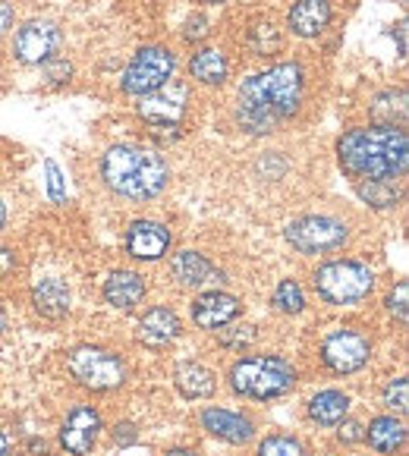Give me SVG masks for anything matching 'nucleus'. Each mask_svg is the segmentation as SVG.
<instances>
[{"instance_id":"f257e3e1","label":"nucleus","mask_w":409,"mask_h":456,"mask_svg":"<svg viewBox=\"0 0 409 456\" xmlns=\"http://www.w3.org/2000/svg\"><path fill=\"white\" fill-rule=\"evenodd\" d=\"M302 92H306V76L299 63H277L240 86L236 120L249 133H271L277 123L299 110Z\"/></svg>"},{"instance_id":"f03ea898","label":"nucleus","mask_w":409,"mask_h":456,"mask_svg":"<svg viewBox=\"0 0 409 456\" xmlns=\"http://www.w3.org/2000/svg\"><path fill=\"white\" fill-rule=\"evenodd\" d=\"M337 161L353 180H397L406 174L409 139L394 123L349 129L337 142Z\"/></svg>"},{"instance_id":"7ed1b4c3","label":"nucleus","mask_w":409,"mask_h":456,"mask_svg":"<svg viewBox=\"0 0 409 456\" xmlns=\"http://www.w3.org/2000/svg\"><path fill=\"white\" fill-rule=\"evenodd\" d=\"M101 176L117 195L145 201L168 189L170 167L158 151H148L139 145H114L101 158Z\"/></svg>"},{"instance_id":"20e7f679","label":"nucleus","mask_w":409,"mask_h":456,"mask_svg":"<svg viewBox=\"0 0 409 456\" xmlns=\"http://www.w3.org/2000/svg\"><path fill=\"white\" fill-rule=\"evenodd\" d=\"M296 369L281 356H246L230 369L233 394L249 400H274L296 387Z\"/></svg>"},{"instance_id":"39448f33","label":"nucleus","mask_w":409,"mask_h":456,"mask_svg":"<svg viewBox=\"0 0 409 456\" xmlns=\"http://www.w3.org/2000/svg\"><path fill=\"white\" fill-rule=\"evenodd\" d=\"M315 289L322 299L334 302V305H353L375 289V271L353 258L328 262L315 271Z\"/></svg>"},{"instance_id":"423d86ee","label":"nucleus","mask_w":409,"mask_h":456,"mask_svg":"<svg viewBox=\"0 0 409 456\" xmlns=\"http://www.w3.org/2000/svg\"><path fill=\"white\" fill-rule=\"evenodd\" d=\"M174 69H176V57L170 47L161 45H148L142 51H135V57L127 63L123 69V92L127 94H151L158 88H164L170 79H174Z\"/></svg>"},{"instance_id":"0eeeda50","label":"nucleus","mask_w":409,"mask_h":456,"mask_svg":"<svg viewBox=\"0 0 409 456\" xmlns=\"http://www.w3.org/2000/svg\"><path fill=\"white\" fill-rule=\"evenodd\" d=\"M67 369L88 390H117L127 381L123 359L101 346H76L67 359Z\"/></svg>"},{"instance_id":"6e6552de","label":"nucleus","mask_w":409,"mask_h":456,"mask_svg":"<svg viewBox=\"0 0 409 456\" xmlns=\"http://www.w3.org/2000/svg\"><path fill=\"white\" fill-rule=\"evenodd\" d=\"M349 240V227L331 215H306L287 227V242L302 256L337 252Z\"/></svg>"},{"instance_id":"1a4fd4ad","label":"nucleus","mask_w":409,"mask_h":456,"mask_svg":"<svg viewBox=\"0 0 409 456\" xmlns=\"http://www.w3.org/2000/svg\"><path fill=\"white\" fill-rule=\"evenodd\" d=\"M369 359H372V340L356 328L334 330L322 343V362L334 375H353V371L365 369Z\"/></svg>"},{"instance_id":"9d476101","label":"nucleus","mask_w":409,"mask_h":456,"mask_svg":"<svg viewBox=\"0 0 409 456\" xmlns=\"http://www.w3.org/2000/svg\"><path fill=\"white\" fill-rule=\"evenodd\" d=\"M61 47V28L47 20H29L13 38V54L22 63H47Z\"/></svg>"},{"instance_id":"9b49d317","label":"nucleus","mask_w":409,"mask_h":456,"mask_svg":"<svg viewBox=\"0 0 409 456\" xmlns=\"http://www.w3.org/2000/svg\"><path fill=\"white\" fill-rule=\"evenodd\" d=\"M98 435H101V416L94 406H73L67 412L61 425V447L67 450L70 456H88L98 444Z\"/></svg>"},{"instance_id":"f8f14e48","label":"nucleus","mask_w":409,"mask_h":456,"mask_svg":"<svg viewBox=\"0 0 409 456\" xmlns=\"http://www.w3.org/2000/svg\"><path fill=\"white\" fill-rule=\"evenodd\" d=\"M139 114L145 117L151 126H180L183 114H186V86L174 82L164 86L151 94L139 98Z\"/></svg>"},{"instance_id":"ddd939ff","label":"nucleus","mask_w":409,"mask_h":456,"mask_svg":"<svg viewBox=\"0 0 409 456\" xmlns=\"http://www.w3.org/2000/svg\"><path fill=\"white\" fill-rule=\"evenodd\" d=\"M170 230L158 221H133L127 230V252L139 262H158L168 256L170 248Z\"/></svg>"},{"instance_id":"4468645a","label":"nucleus","mask_w":409,"mask_h":456,"mask_svg":"<svg viewBox=\"0 0 409 456\" xmlns=\"http://www.w3.org/2000/svg\"><path fill=\"white\" fill-rule=\"evenodd\" d=\"M240 315H242V302L230 293H217V289L201 293L199 299L192 302V322L205 330L224 328V324L236 322Z\"/></svg>"},{"instance_id":"2eb2a0df","label":"nucleus","mask_w":409,"mask_h":456,"mask_svg":"<svg viewBox=\"0 0 409 456\" xmlns=\"http://www.w3.org/2000/svg\"><path fill=\"white\" fill-rule=\"evenodd\" d=\"M201 428L215 435L217 441H227V444H246L252 441L255 435V422L242 412L233 410H224V406H209V410H201Z\"/></svg>"},{"instance_id":"dca6fc26","label":"nucleus","mask_w":409,"mask_h":456,"mask_svg":"<svg viewBox=\"0 0 409 456\" xmlns=\"http://www.w3.org/2000/svg\"><path fill=\"white\" fill-rule=\"evenodd\" d=\"M180 334H183L180 315H176L174 309H168V305H155V309H148L145 315H142L139 328H135L139 343H145V346H151V349L168 346V343H174Z\"/></svg>"},{"instance_id":"f3484780","label":"nucleus","mask_w":409,"mask_h":456,"mask_svg":"<svg viewBox=\"0 0 409 456\" xmlns=\"http://www.w3.org/2000/svg\"><path fill=\"white\" fill-rule=\"evenodd\" d=\"M145 277L135 271H114L104 281V302L120 312H133L142 299H145Z\"/></svg>"},{"instance_id":"a211bd4d","label":"nucleus","mask_w":409,"mask_h":456,"mask_svg":"<svg viewBox=\"0 0 409 456\" xmlns=\"http://www.w3.org/2000/svg\"><path fill=\"white\" fill-rule=\"evenodd\" d=\"M331 22V4L328 0H299L287 16V26L299 38H315L328 28Z\"/></svg>"},{"instance_id":"6ab92c4d","label":"nucleus","mask_w":409,"mask_h":456,"mask_svg":"<svg viewBox=\"0 0 409 456\" xmlns=\"http://www.w3.org/2000/svg\"><path fill=\"white\" fill-rule=\"evenodd\" d=\"M32 305L41 318L57 322V318H63L70 312V287L63 281H57V277H47L32 289Z\"/></svg>"},{"instance_id":"aec40b11","label":"nucleus","mask_w":409,"mask_h":456,"mask_svg":"<svg viewBox=\"0 0 409 456\" xmlns=\"http://www.w3.org/2000/svg\"><path fill=\"white\" fill-rule=\"evenodd\" d=\"M174 384H176V390H180V394L186 396V400H205V396H211L217 390L215 371L205 369V365H199V362H183V365H176Z\"/></svg>"},{"instance_id":"412c9836","label":"nucleus","mask_w":409,"mask_h":456,"mask_svg":"<svg viewBox=\"0 0 409 456\" xmlns=\"http://www.w3.org/2000/svg\"><path fill=\"white\" fill-rule=\"evenodd\" d=\"M170 274H174L176 283L183 287H201V283H209L215 277V265L209 258L201 256V252H176L174 262H170Z\"/></svg>"},{"instance_id":"4be33fe9","label":"nucleus","mask_w":409,"mask_h":456,"mask_svg":"<svg viewBox=\"0 0 409 456\" xmlns=\"http://www.w3.org/2000/svg\"><path fill=\"white\" fill-rule=\"evenodd\" d=\"M349 412V396L343 390H318L309 400V419L318 425H340Z\"/></svg>"},{"instance_id":"5701e85b","label":"nucleus","mask_w":409,"mask_h":456,"mask_svg":"<svg viewBox=\"0 0 409 456\" xmlns=\"http://www.w3.org/2000/svg\"><path fill=\"white\" fill-rule=\"evenodd\" d=\"M189 73L201 86H224V79L230 73V63L217 47H201L199 54L189 61Z\"/></svg>"},{"instance_id":"b1692460","label":"nucleus","mask_w":409,"mask_h":456,"mask_svg":"<svg viewBox=\"0 0 409 456\" xmlns=\"http://www.w3.org/2000/svg\"><path fill=\"white\" fill-rule=\"evenodd\" d=\"M365 441H369L378 453H394V450H400L403 441H406V425L394 416H378V419H372L369 428H365Z\"/></svg>"},{"instance_id":"393cba45","label":"nucleus","mask_w":409,"mask_h":456,"mask_svg":"<svg viewBox=\"0 0 409 456\" xmlns=\"http://www.w3.org/2000/svg\"><path fill=\"white\" fill-rule=\"evenodd\" d=\"M274 309L283 312V315H299L306 309V296H302V287L296 281H281L274 289Z\"/></svg>"},{"instance_id":"a878e982","label":"nucleus","mask_w":409,"mask_h":456,"mask_svg":"<svg viewBox=\"0 0 409 456\" xmlns=\"http://www.w3.org/2000/svg\"><path fill=\"white\" fill-rule=\"evenodd\" d=\"M359 195L375 208H390L397 201V189L390 180H359Z\"/></svg>"},{"instance_id":"bb28decb","label":"nucleus","mask_w":409,"mask_h":456,"mask_svg":"<svg viewBox=\"0 0 409 456\" xmlns=\"http://www.w3.org/2000/svg\"><path fill=\"white\" fill-rule=\"evenodd\" d=\"M258 456H306V447H302L299 437L271 435L258 444Z\"/></svg>"},{"instance_id":"cd10ccee","label":"nucleus","mask_w":409,"mask_h":456,"mask_svg":"<svg viewBox=\"0 0 409 456\" xmlns=\"http://www.w3.org/2000/svg\"><path fill=\"white\" fill-rule=\"evenodd\" d=\"M384 406L388 410H394V412H406L409 410V384H406V378H397L394 384H388L384 387Z\"/></svg>"},{"instance_id":"c85d7f7f","label":"nucleus","mask_w":409,"mask_h":456,"mask_svg":"<svg viewBox=\"0 0 409 456\" xmlns=\"http://www.w3.org/2000/svg\"><path fill=\"white\" fill-rule=\"evenodd\" d=\"M252 340H255V328H249V324H242V328L221 330V343L227 349H242V346H249Z\"/></svg>"},{"instance_id":"c756f323","label":"nucleus","mask_w":409,"mask_h":456,"mask_svg":"<svg viewBox=\"0 0 409 456\" xmlns=\"http://www.w3.org/2000/svg\"><path fill=\"white\" fill-rule=\"evenodd\" d=\"M406 293H409V287L400 281L394 293L388 296V312L390 315H397V322H406Z\"/></svg>"},{"instance_id":"7c9ffc66","label":"nucleus","mask_w":409,"mask_h":456,"mask_svg":"<svg viewBox=\"0 0 409 456\" xmlns=\"http://www.w3.org/2000/svg\"><path fill=\"white\" fill-rule=\"evenodd\" d=\"M255 51H258V54H268V51H277V45H281V41H277V32H274V26H258L255 28Z\"/></svg>"},{"instance_id":"2f4dec72","label":"nucleus","mask_w":409,"mask_h":456,"mask_svg":"<svg viewBox=\"0 0 409 456\" xmlns=\"http://www.w3.org/2000/svg\"><path fill=\"white\" fill-rule=\"evenodd\" d=\"M183 35H186V41H201L205 35H209V20H205V16H199V13L189 16L186 32H183Z\"/></svg>"},{"instance_id":"473e14b6","label":"nucleus","mask_w":409,"mask_h":456,"mask_svg":"<svg viewBox=\"0 0 409 456\" xmlns=\"http://www.w3.org/2000/svg\"><path fill=\"white\" fill-rule=\"evenodd\" d=\"M340 444H356V441H365V428L359 422H343L340 431H337Z\"/></svg>"},{"instance_id":"72a5a7b5","label":"nucleus","mask_w":409,"mask_h":456,"mask_svg":"<svg viewBox=\"0 0 409 456\" xmlns=\"http://www.w3.org/2000/svg\"><path fill=\"white\" fill-rule=\"evenodd\" d=\"M45 73H47V79H51V82H67L70 79V63H63V61H47Z\"/></svg>"},{"instance_id":"f704fd0d","label":"nucleus","mask_w":409,"mask_h":456,"mask_svg":"<svg viewBox=\"0 0 409 456\" xmlns=\"http://www.w3.org/2000/svg\"><path fill=\"white\" fill-rule=\"evenodd\" d=\"M13 271H16V252H13V248L0 246V281H7Z\"/></svg>"},{"instance_id":"c9c22d12","label":"nucleus","mask_w":409,"mask_h":456,"mask_svg":"<svg viewBox=\"0 0 409 456\" xmlns=\"http://www.w3.org/2000/svg\"><path fill=\"white\" fill-rule=\"evenodd\" d=\"M47 186H51V199L61 201L63 199V183H61V170H57V164H47Z\"/></svg>"},{"instance_id":"e433bc0d","label":"nucleus","mask_w":409,"mask_h":456,"mask_svg":"<svg viewBox=\"0 0 409 456\" xmlns=\"http://www.w3.org/2000/svg\"><path fill=\"white\" fill-rule=\"evenodd\" d=\"M114 441L117 444H123V447H129V444H135V425H129V422H120L114 428Z\"/></svg>"},{"instance_id":"4c0bfd02","label":"nucleus","mask_w":409,"mask_h":456,"mask_svg":"<svg viewBox=\"0 0 409 456\" xmlns=\"http://www.w3.org/2000/svg\"><path fill=\"white\" fill-rule=\"evenodd\" d=\"M13 26V7H10L7 0H0V35L7 32Z\"/></svg>"},{"instance_id":"58836bf2","label":"nucleus","mask_w":409,"mask_h":456,"mask_svg":"<svg viewBox=\"0 0 409 456\" xmlns=\"http://www.w3.org/2000/svg\"><path fill=\"white\" fill-rule=\"evenodd\" d=\"M168 456H199L195 450H186V447H176V450H170Z\"/></svg>"},{"instance_id":"ea45409f","label":"nucleus","mask_w":409,"mask_h":456,"mask_svg":"<svg viewBox=\"0 0 409 456\" xmlns=\"http://www.w3.org/2000/svg\"><path fill=\"white\" fill-rule=\"evenodd\" d=\"M7 447H10V444H7V435L0 431V456H7Z\"/></svg>"},{"instance_id":"a19ab883","label":"nucleus","mask_w":409,"mask_h":456,"mask_svg":"<svg viewBox=\"0 0 409 456\" xmlns=\"http://www.w3.org/2000/svg\"><path fill=\"white\" fill-rule=\"evenodd\" d=\"M4 224H7V205L0 201V230H4Z\"/></svg>"},{"instance_id":"79ce46f5","label":"nucleus","mask_w":409,"mask_h":456,"mask_svg":"<svg viewBox=\"0 0 409 456\" xmlns=\"http://www.w3.org/2000/svg\"><path fill=\"white\" fill-rule=\"evenodd\" d=\"M7 328V315H4V312H0V330Z\"/></svg>"},{"instance_id":"37998d69","label":"nucleus","mask_w":409,"mask_h":456,"mask_svg":"<svg viewBox=\"0 0 409 456\" xmlns=\"http://www.w3.org/2000/svg\"><path fill=\"white\" fill-rule=\"evenodd\" d=\"M209 4H227V0H209Z\"/></svg>"}]
</instances>
